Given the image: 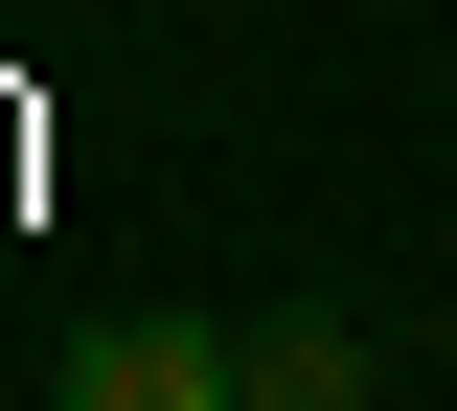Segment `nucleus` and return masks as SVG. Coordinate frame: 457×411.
<instances>
[{
    "instance_id": "f03ea898",
    "label": "nucleus",
    "mask_w": 457,
    "mask_h": 411,
    "mask_svg": "<svg viewBox=\"0 0 457 411\" xmlns=\"http://www.w3.org/2000/svg\"><path fill=\"white\" fill-rule=\"evenodd\" d=\"M366 389H389V343L343 297H252L228 320V411H366Z\"/></svg>"
},
{
    "instance_id": "f257e3e1",
    "label": "nucleus",
    "mask_w": 457,
    "mask_h": 411,
    "mask_svg": "<svg viewBox=\"0 0 457 411\" xmlns=\"http://www.w3.org/2000/svg\"><path fill=\"white\" fill-rule=\"evenodd\" d=\"M46 411H228V320H69L46 343Z\"/></svg>"
}]
</instances>
